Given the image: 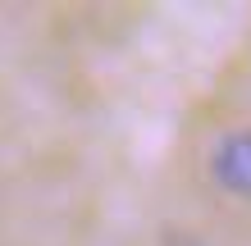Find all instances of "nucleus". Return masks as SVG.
<instances>
[{
    "label": "nucleus",
    "instance_id": "obj_1",
    "mask_svg": "<svg viewBox=\"0 0 251 246\" xmlns=\"http://www.w3.org/2000/svg\"><path fill=\"white\" fill-rule=\"evenodd\" d=\"M210 178L228 196H251V128H233L210 151Z\"/></svg>",
    "mask_w": 251,
    "mask_h": 246
}]
</instances>
